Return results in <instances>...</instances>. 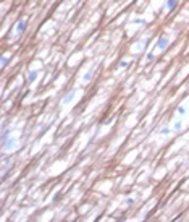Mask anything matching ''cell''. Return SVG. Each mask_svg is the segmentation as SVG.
Returning a JSON list of instances; mask_svg holds the SVG:
<instances>
[{
  "label": "cell",
  "mask_w": 189,
  "mask_h": 222,
  "mask_svg": "<svg viewBox=\"0 0 189 222\" xmlns=\"http://www.w3.org/2000/svg\"><path fill=\"white\" fill-rule=\"evenodd\" d=\"M154 58H155V54L154 52H147V55H146V60L147 62H152Z\"/></svg>",
  "instance_id": "13"
},
{
  "label": "cell",
  "mask_w": 189,
  "mask_h": 222,
  "mask_svg": "<svg viewBox=\"0 0 189 222\" xmlns=\"http://www.w3.org/2000/svg\"><path fill=\"white\" fill-rule=\"evenodd\" d=\"M168 46H170V39L167 36H160L155 42V49H158V50H165Z\"/></svg>",
  "instance_id": "2"
},
{
  "label": "cell",
  "mask_w": 189,
  "mask_h": 222,
  "mask_svg": "<svg viewBox=\"0 0 189 222\" xmlns=\"http://www.w3.org/2000/svg\"><path fill=\"white\" fill-rule=\"evenodd\" d=\"M176 5H178V0H167V2H165V5H163V10L173 11V10L176 8Z\"/></svg>",
  "instance_id": "6"
},
{
  "label": "cell",
  "mask_w": 189,
  "mask_h": 222,
  "mask_svg": "<svg viewBox=\"0 0 189 222\" xmlns=\"http://www.w3.org/2000/svg\"><path fill=\"white\" fill-rule=\"evenodd\" d=\"M94 71H95V67L92 65L91 68H89V70L86 71V73L83 75V81H84V83H89V81L92 80V76H94Z\"/></svg>",
  "instance_id": "5"
},
{
  "label": "cell",
  "mask_w": 189,
  "mask_h": 222,
  "mask_svg": "<svg viewBox=\"0 0 189 222\" xmlns=\"http://www.w3.org/2000/svg\"><path fill=\"white\" fill-rule=\"evenodd\" d=\"M8 62H10L8 57H2V68H5V67L8 65Z\"/></svg>",
  "instance_id": "14"
},
{
  "label": "cell",
  "mask_w": 189,
  "mask_h": 222,
  "mask_svg": "<svg viewBox=\"0 0 189 222\" xmlns=\"http://www.w3.org/2000/svg\"><path fill=\"white\" fill-rule=\"evenodd\" d=\"M2 148L5 151H15L18 148V138L16 136H8L7 140H2Z\"/></svg>",
  "instance_id": "1"
},
{
  "label": "cell",
  "mask_w": 189,
  "mask_h": 222,
  "mask_svg": "<svg viewBox=\"0 0 189 222\" xmlns=\"http://www.w3.org/2000/svg\"><path fill=\"white\" fill-rule=\"evenodd\" d=\"M176 114H178L179 117H184V115H186V107H184V105H178V107H176Z\"/></svg>",
  "instance_id": "11"
},
{
  "label": "cell",
  "mask_w": 189,
  "mask_h": 222,
  "mask_svg": "<svg viewBox=\"0 0 189 222\" xmlns=\"http://www.w3.org/2000/svg\"><path fill=\"white\" fill-rule=\"evenodd\" d=\"M173 133H178V132H181V130H183V122L181 120H176L175 123H173Z\"/></svg>",
  "instance_id": "9"
},
{
  "label": "cell",
  "mask_w": 189,
  "mask_h": 222,
  "mask_svg": "<svg viewBox=\"0 0 189 222\" xmlns=\"http://www.w3.org/2000/svg\"><path fill=\"white\" fill-rule=\"evenodd\" d=\"M37 76H39V70H31L29 73H28V83H34L36 80H37Z\"/></svg>",
  "instance_id": "7"
},
{
  "label": "cell",
  "mask_w": 189,
  "mask_h": 222,
  "mask_svg": "<svg viewBox=\"0 0 189 222\" xmlns=\"http://www.w3.org/2000/svg\"><path fill=\"white\" fill-rule=\"evenodd\" d=\"M26 28H28V19H25V18L18 19V23H16V33H18V36H21L23 33H25Z\"/></svg>",
  "instance_id": "3"
},
{
  "label": "cell",
  "mask_w": 189,
  "mask_h": 222,
  "mask_svg": "<svg viewBox=\"0 0 189 222\" xmlns=\"http://www.w3.org/2000/svg\"><path fill=\"white\" fill-rule=\"evenodd\" d=\"M74 96H76V91H74V89H70V91L65 94V96L62 97V104H70V102L74 99Z\"/></svg>",
  "instance_id": "4"
},
{
  "label": "cell",
  "mask_w": 189,
  "mask_h": 222,
  "mask_svg": "<svg viewBox=\"0 0 189 222\" xmlns=\"http://www.w3.org/2000/svg\"><path fill=\"white\" fill-rule=\"evenodd\" d=\"M128 65H129V62H128V60H121V62H120V65H118V68H128Z\"/></svg>",
  "instance_id": "12"
},
{
  "label": "cell",
  "mask_w": 189,
  "mask_h": 222,
  "mask_svg": "<svg viewBox=\"0 0 189 222\" xmlns=\"http://www.w3.org/2000/svg\"><path fill=\"white\" fill-rule=\"evenodd\" d=\"M171 133H173V128H170V126H162L160 132H158V135H162V136H168V135H171Z\"/></svg>",
  "instance_id": "8"
},
{
  "label": "cell",
  "mask_w": 189,
  "mask_h": 222,
  "mask_svg": "<svg viewBox=\"0 0 189 222\" xmlns=\"http://www.w3.org/2000/svg\"><path fill=\"white\" fill-rule=\"evenodd\" d=\"M128 206H131V204H134V198H126V201H124Z\"/></svg>",
  "instance_id": "15"
},
{
  "label": "cell",
  "mask_w": 189,
  "mask_h": 222,
  "mask_svg": "<svg viewBox=\"0 0 189 222\" xmlns=\"http://www.w3.org/2000/svg\"><path fill=\"white\" fill-rule=\"evenodd\" d=\"M131 23H132V25H141V26H146L147 25V21L144 18H134Z\"/></svg>",
  "instance_id": "10"
}]
</instances>
